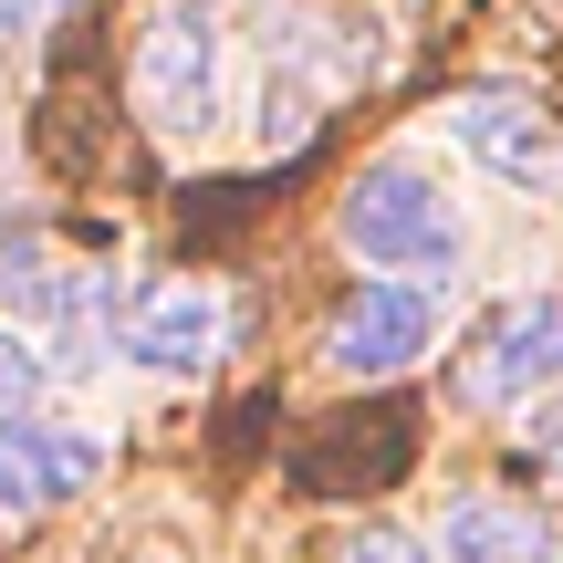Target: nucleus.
<instances>
[{
  "instance_id": "20e7f679",
  "label": "nucleus",
  "mask_w": 563,
  "mask_h": 563,
  "mask_svg": "<svg viewBox=\"0 0 563 563\" xmlns=\"http://www.w3.org/2000/svg\"><path fill=\"white\" fill-rule=\"evenodd\" d=\"M439 344V292L428 282H355L323 323V365L334 376H407Z\"/></svg>"
},
{
  "instance_id": "f257e3e1",
  "label": "nucleus",
  "mask_w": 563,
  "mask_h": 563,
  "mask_svg": "<svg viewBox=\"0 0 563 563\" xmlns=\"http://www.w3.org/2000/svg\"><path fill=\"white\" fill-rule=\"evenodd\" d=\"M344 251L376 272H449L460 262V199L418 157H376L344 188Z\"/></svg>"
},
{
  "instance_id": "9d476101",
  "label": "nucleus",
  "mask_w": 563,
  "mask_h": 563,
  "mask_svg": "<svg viewBox=\"0 0 563 563\" xmlns=\"http://www.w3.org/2000/svg\"><path fill=\"white\" fill-rule=\"evenodd\" d=\"M32 334H11V323H0V418H21V407H32Z\"/></svg>"
},
{
  "instance_id": "1a4fd4ad",
  "label": "nucleus",
  "mask_w": 563,
  "mask_h": 563,
  "mask_svg": "<svg viewBox=\"0 0 563 563\" xmlns=\"http://www.w3.org/2000/svg\"><path fill=\"white\" fill-rule=\"evenodd\" d=\"M63 282L74 272H53V251H42V230L32 220H0V313H63Z\"/></svg>"
},
{
  "instance_id": "7ed1b4c3",
  "label": "nucleus",
  "mask_w": 563,
  "mask_h": 563,
  "mask_svg": "<svg viewBox=\"0 0 563 563\" xmlns=\"http://www.w3.org/2000/svg\"><path fill=\"white\" fill-rule=\"evenodd\" d=\"M136 115L167 146L209 136V115H220V32H209V11H157V32L136 42Z\"/></svg>"
},
{
  "instance_id": "39448f33",
  "label": "nucleus",
  "mask_w": 563,
  "mask_h": 563,
  "mask_svg": "<svg viewBox=\"0 0 563 563\" xmlns=\"http://www.w3.org/2000/svg\"><path fill=\"white\" fill-rule=\"evenodd\" d=\"M104 481V439L74 418H0V511H63L74 490Z\"/></svg>"
},
{
  "instance_id": "ddd939ff",
  "label": "nucleus",
  "mask_w": 563,
  "mask_h": 563,
  "mask_svg": "<svg viewBox=\"0 0 563 563\" xmlns=\"http://www.w3.org/2000/svg\"><path fill=\"white\" fill-rule=\"evenodd\" d=\"M532 449H543V460L563 470V418H543V428H532Z\"/></svg>"
},
{
  "instance_id": "9b49d317",
  "label": "nucleus",
  "mask_w": 563,
  "mask_h": 563,
  "mask_svg": "<svg viewBox=\"0 0 563 563\" xmlns=\"http://www.w3.org/2000/svg\"><path fill=\"white\" fill-rule=\"evenodd\" d=\"M344 563H439L428 543H407V532H386V522H365L355 543H344Z\"/></svg>"
},
{
  "instance_id": "f03ea898",
  "label": "nucleus",
  "mask_w": 563,
  "mask_h": 563,
  "mask_svg": "<svg viewBox=\"0 0 563 563\" xmlns=\"http://www.w3.org/2000/svg\"><path fill=\"white\" fill-rule=\"evenodd\" d=\"M553 376H563V292H511L460 355L470 407H532Z\"/></svg>"
},
{
  "instance_id": "423d86ee",
  "label": "nucleus",
  "mask_w": 563,
  "mask_h": 563,
  "mask_svg": "<svg viewBox=\"0 0 563 563\" xmlns=\"http://www.w3.org/2000/svg\"><path fill=\"white\" fill-rule=\"evenodd\" d=\"M220 344H230V302L209 292V282H167V292L125 323V365H157V376H199Z\"/></svg>"
},
{
  "instance_id": "0eeeda50",
  "label": "nucleus",
  "mask_w": 563,
  "mask_h": 563,
  "mask_svg": "<svg viewBox=\"0 0 563 563\" xmlns=\"http://www.w3.org/2000/svg\"><path fill=\"white\" fill-rule=\"evenodd\" d=\"M449 136H460L470 157L490 167V178H511V188H543L553 167H563L553 125L532 115L522 95H470V104H449Z\"/></svg>"
},
{
  "instance_id": "6e6552de",
  "label": "nucleus",
  "mask_w": 563,
  "mask_h": 563,
  "mask_svg": "<svg viewBox=\"0 0 563 563\" xmlns=\"http://www.w3.org/2000/svg\"><path fill=\"white\" fill-rule=\"evenodd\" d=\"M428 553H439V563H563V532L532 501L470 490V501H449V522H439V543H428Z\"/></svg>"
},
{
  "instance_id": "f8f14e48",
  "label": "nucleus",
  "mask_w": 563,
  "mask_h": 563,
  "mask_svg": "<svg viewBox=\"0 0 563 563\" xmlns=\"http://www.w3.org/2000/svg\"><path fill=\"white\" fill-rule=\"evenodd\" d=\"M63 0H0V32H32V21H53Z\"/></svg>"
}]
</instances>
